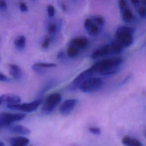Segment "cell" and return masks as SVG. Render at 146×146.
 <instances>
[{"label": "cell", "mask_w": 146, "mask_h": 146, "mask_svg": "<svg viewBox=\"0 0 146 146\" xmlns=\"http://www.w3.org/2000/svg\"><path fill=\"white\" fill-rule=\"evenodd\" d=\"M33 66L42 68H48L56 67L57 64L54 63H46V62H37L35 63Z\"/></svg>", "instance_id": "cell-21"}, {"label": "cell", "mask_w": 146, "mask_h": 146, "mask_svg": "<svg viewBox=\"0 0 146 146\" xmlns=\"http://www.w3.org/2000/svg\"><path fill=\"white\" fill-rule=\"evenodd\" d=\"M110 47H111V52L113 53H119L123 49L122 46L119 44V43L116 39L112 42V43L110 44Z\"/></svg>", "instance_id": "cell-20"}, {"label": "cell", "mask_w": 146, "mask_h": 146, "mask_svg": "<svg viewBox=\"0 0 146 146\" xmlns=\"http://www.w3.org/2000/svg\"><path fill=\"white\" fill-rule=\"evenodd\" d=\"M99 29L98 25L92 22L87 31L90 35H95L99 33Z\"/></svg>", "instance_id": "cell-22"}, {"label": "cell", "mask_w": 146, "mask_h": 146, "mask_svg": "<svg viewBox=\"0 0 146 146\" xmlns=\"http://www.w3.org/2000/svg\"><path fill=\"white\" fill-rule=\"evenodd\" d=\"M92 23V19L90 18H86L84 22V29L87 31L88 29L90 28V26Z\"/></svg>", "instance_id": "cell-28"}, {"label": "cell", "mask_w": 146, "mask_h": 146, "mask_svg": "<svg viewBox=\"0 0 146 146\" xmlns=\"http://www.w3.org/2000/svg\"><path fill=\"white\" fill-rule=\"evenodd\" d=\"M0 146H5V144H3V143L2 142L1 140H0Z\"/></svg>", "instance_id": "cell-37"}, {"label": "cell", "mask_w": 146, "mask_h": 146, "mask_svg": "<svg viewBox=\"0 0 146 146\" xmlns=\"http://www.w3.org/2000/svg\"><path fill=\"white\" fill-rule=\"evenodd\" d=\"M61 9L63 12H65L67 10V6L64 3H62L61 4Z\"/></svg>", "instance_id": "cell-36"}, {"label": "cell", "mask_w": 146, "mask_h": 146, "mask_svg": "<svg viewBox=\"0 0 146 146\" xmlns=\"http://www.w3.org/2000/svg\"><path fill=\"white\" fill-rule=\"evenodd\" d=\"M123 62V59L120 57L104 59L94 63L90 70L94 73H98L104 76L115 74L118 71L119 67Z\"/></svg>", "instance_id": "cell-1"}, {"label": "cell", "mask_w": 146, "mask_h": 146, "mask_svg": "<svg viewBox=\"0 0 146 146\" xmlns=\"http://www.w3.org/2000/svg\"><path fill=\"white\" fill-rule=\"evenodd\" d=\"M94 73L92 72L90 68L83 71L78 75H77L71 82V83L68 86L69 90L71 91H75L77 90L78 88H79V87L81 84V83L85 79L91 76Z\"/></svg>", "instance_id": "cell-7"}, {"label": "cell", "mask_w": 146, "mask_h": 146, "mask_svg": "<svg viewBox=\"0 0 146 146\" xmlns=\"http://www.w3.org/2000/svg\"><path fill=\"white\" fill-rule=\"evenodd\" d=\"M103 85L102 79L98 77L90 76L85 79L79 86V90L83 92L89 93L99 90Z\"/></svg>", "instance_id": "cell-3"}, {"label": "cell", "mask_w": 146, "mask_h": 146, "mask_svg": "<svg viewBox=\"0 0 146 146\" xmlns=\"http://www.w3.org/2000/svg\"><path fill=\"white\" fill-rule=\"evenodd\" d=\"M93 21H94L95 23L97 25L100 26H103L104 25V19L100 16H95L93 18Z\"/></svg>", "instance_id": "cell-24"}, {"label": "cell", "mask_w": 146, "mask_h": 146, "mask_svg": "<svg viewBox=\"0 0 146 146\" xmlns=\"http://www.w3.org/2000/svg\"><path fill=\"white\" fill-rule=\"evenodd\" d=\"M6 129L10 132L23 135H29L31 133L30 129L27 127L21 124H14V123L7 126Z\"/></svg>", "instance_id": "cell-9"}, {"label": "cell", "mask_w": 146, "mask_h": 146, "mask_svg": "<svg viewBox=\"0 0 146 146\" xmlns=\"http://www.w3.org/2000/svg\"><path fill=\"white\" fill-rule=\"evenodd\" d=\"M31 146H33V145H31Z\"/></svg>", "instance_id": "cell-40"}, {"label": "cell", "mask_w": 146, "mask_h": 146, "mask_svg": "<svg viewBox=\"0 0 146 146\" xmlns=\"http://www.w3.org/2000/svg\"><path fill=\"white\" fill-rule=\"evenodd\" d=\"M111 52V47L110 44H107L103 46L101 48L95 50L94 51L91 55V57L93 59H96L100 57L106 55L107 54Z\"/></svg>", "instance_id": "cell-13"}, {"label": "cell", "mask_w": 146, "mask_h": 146, "mask_svg": "<svg viewBox=\"0 0 146 146\" xmlns=\"http://www.w3.org/2000/svg\"><path fill=\"white\" fill-rule=\"evenodd\" d=\"M14 44L15 47L18 50L22 51L25 49L26 44V39L24 35H20L17 37L14 42Z\"/></svg>", "instance_id": "cell-16"}, {"label": "cell", "mask_w": 146, "mask_h": 146, "mask_svg": "<svg viewBox=\"0 0 146 146\" xmlns=\"http://www.w3.org/2000/svg\"><path fill=\"white\" fill-rule=\"evenodd\" d=\"M9 74L13 79L15 80H20L23 77L22 68L15 64H11L9 65Z\"/></svg>", "instance_id": "cell-11"}, {"label": "cell", "mask_w": 146, "mask_h": 146, "mask_svg": "<svg viewBox=\"0 0 146 146\" xmlns=\"http://www.w3.org/2000/svg\"><path fill=\"white\" fill-rule=\"evenodd\" d=\"M133 18V13L129 9L125 8L122 11V19L124 22H129Z\"/></svg>", "instance_id": "cell-18"}, {"label": "cell", "mask_w": 146, "mask_h": 146, "mask_svg": "<svg viewBox=\"0 0 146 146\" xmlns=\"http://www.w3.org/2000/svg\"><path fill=\"white\" fill-rule=\"evenodd\" d=\"M2 104V102H1V97H0V105Z\"/></svg>", "instance_id": "cell-39"}, {"label": "cell", "mask_w": 146, "mask_h": 146, "mask_svg": "<svg viewBox=\"0 0 146 146\" xmlns=\"http://www.w3.org/2000/svg\"><path fill=\"white\" fill-rule=\"evenodd\" d=\"M9 142L10 146H27L30 140L24 136H17L10 139Z\"/></svg>", "instance_id": "cell-14"}, {"label": "cell", "mask_w": 146, "mask_h": 146, "mask_svg": "<svg viewBox=\"0 0 146 146\" xmlns=\"http://www.w3.org/2000/svg\"><path fill=\"white\" fill-rule=\"evenodd\" d=\"M135 29L125 25H119L116 31V40L123 48L129 47L133 42Z\"/></svg>", "instance_id": "cell-2"}, {"label": "cell", "mask_w": 146, "mask_h": 146, "mask_svg": "<svg viewBox=\"0 0 146 146\" xmlns=\"http://www.w3.org/2000/svg\"><path fill=\"white\" fill-rule=\"evenodd\" d=\"M26 117V115L23 113L17 112H0V130L6 128L9 125L21 120Z\"/></svg>", "instance_id": "cell-5"}, {"label": "cell", "mask_w": 146, "mask_h": 146, "mask_svg": "<svg viewBox=\"0 0 146 146\" xmlns=\"http://www.w3.org/2000/svg\"><path fill=\"white\" fill-rule=\"evenodd\" d=\"M78 101L75 99H68L64 101L59 108V112L63 115H69L76 106Z\"/></svg>", "instance_id": "cell-8"}, {"label": "cell", "mask_w": 146, "mask_h": 146, "mask_svg": "<svg viewBox=\"0 0 146 146\" xmlns=\"http://www.w3.org/2000/svg\"><path fill=\"white\" fill-rule=\"evenodd\" d=\"M50 41H51V39L49 37H46L44 39V40H43V42H42L41 47L43 49H47L49 47V46H50Z\"/></svg>", "instance_id": "cell-27"}, {"label": "cell", "mask_w": 146, "mask_h": 146, "mask_svg": "<svg viewBox=\"0 0 146 146\" xmlns=\"http://www.w3.org/2000/svg\"><path fill=\"white\" fill-rule=\"evenodd\" d=\"M70 45L74 46L79 49H85L89 45V40L85 37H78L72 39L70 42Z\"/></svg>", "instance_id": "cell-12"}, {"label": "cell", "mask_w": 146, "mask_h": 146, "mask_svg": "<svg viewBox=\"0 0 146 146\" xmlns=\"http://www.w3.org/2000/svg\"><path fill=\"white\" fill-rule=\"evenodd\" d=\"M10 81H11L10 78H9L8 76H7L4 74L0 72V82H10Z\"/></svg>", "instance_id": "cell-32"}, {"label": "cell", "mask_w": 146, "mask_h": 146, "mask_svg": "<svg viewBox=\"0 0 146 146\" xmlns=\"http://www.w3.org/2000/svg\"><path fill=\"white\" fill-rule=\"evenodd\" d=\"M42 100L40 99L35 100L33 102L25 103H17L14 104L7 105L6 107L10 110L25 112H31L36 110L38 107L41 104Z\"/></svg>", "instance_id": "cell-6"}, {"label": "cell", "mask_w": 146, "mask_h": 146, "mask_svg": "<svg viewBox=\"0 0 146 146\" xmlns=\"http://www.w3.org/2000/svg\"><path fill=\"white\" fill-rule=\"evenodd\" d=\"M47 15L50 18L54 17L55 14V9L54 6L52 5H48L47 6Z\"/></svg>", "instance_id": "cell-23"}, {"label": "cell", "mask_w": 146, "mask_h": 146, "mask_svg": "<svg viewBox=\"0 0 146 146\" xmlns=\"http://www.w3.org/2000/svg\"><path fill=\"white\" fill-rule=\"evenodd\" d=\"M121 142L125 146H143L140 140L128 136H124L121 139Z\"/></svg>", "instance_id": "cell-15"}, {"label": "cell", "mask_w": 146, "mask_h": 146, "mask_svg": "<svg viewBox=\"0 0 146 146\" xmlns=\"http://www.w3.org/2000/svg\"><path fill=\"white\" fill-rule=\"evenodd\" d=\"M62 95L58 92L49 94L43 103L41 111L44 114L50 113L62 100Z\"/></svg>", "instance_id": "cell-4"}, {"label": "cell", "mask_w": 146, "mask_h": 146, "mask_svg": "<svg viewBox=\"0 0 146 146\" xmlns=\"http://www.w3.org/2000/svg\"><path fill=\"white\" fill-rule=\"evenodd\" d=\"M127 5L126 0H120L119 1V9L122 11L124 9H125V6Z\"/></svg>", "instance_id": "cell-33"}, {"label": "cell", "mask_w": 146, "mask_h": 146, "mask_svg": "<svg viewBox=\"0 0 146 146\" xmlns=\"http://www.w3.org/2000/svg\"><path fill=\"white\" fill-rule=\"evenodd\" d=\"M65 58V55L63 51H59L57 54V58L58 59H63Z\"/></svg>", "instance_id": "cell-34"}, {"label": "cell", "mask_w": 146, "mask_h": 146, "mask_svg": "<svg viewBox=\"0 0 146 146\" xmlns=\"http://www.w3.org/2000/svg\"><path fill=\"white\" fill-rule=\"evenodd\" d=\"M19 8L22 12H26L28 11V7L26 3L21 2L19 4Z\"/></svg>", "instance_id": "cell-30"}, {"label": "cell", "mask_w": 146, "mask_h": 146, "mask_svg": "<svg viewBox=\"0 0 146 146\" xmlns=\"http://www.w3.org/2000/svg\"><path fill=\"white\" fill-rule=\"evenodd\" d=\"M79 53V49L75 46L70 45L67 50V55L70 58H74L78 56Z\"/></svg>", "instance_id": "cell-19"}, {"label": "cell", "mask_w": 146, "mask_h": 146, "mask_svg": "<svg viewBox=\"0 0 146 146\" xmlns=\"http://www.w3.org/2000/svg\"><path fill=\"white\" fill-rule=\"evenodd\" d=\"M2 104L5 105L14 104L21 102V98L19 96L13 94H6L0 96Z\"/></svg>", "instance_id": "cell-10"}, {"label": "cell", "mask_w": 146, "mask_h": 146, "mask_svg": "<svg viewBox=\"0 0 146 146\" xmlns=\"http://www.w3.org/2000/svg\"><path fill=\"white\" fill-rule=\"evenodd\" d=\"M56 83V80L55 79H51L47 81L39 91V95H42L43 94H44L48 90H49L50 89L52 88L54 86H55Z\"/></svg>", "instance_id": "cell-17"}, {"label": "cell", "mask_w": 146, "mask_h": 146, "mask_svg": "<svg viewBox=\"0 0 146 146\" xmlns=\"http://www.w3.org/2000/svg\"><path fill=\"white\" fill-rule=\"evenodd\" d=\"M131 2L134 6H137L139 4L140 1L139 0H131Z\"/></svg>", "instance_id": "cell-35"}, {"label": "cell", "mask_w": 146, "mask_h": 146, "mask_svg": "<svg viewBox=\"0 0 146 146\" xmlns=\"http://www.w3.org/2000/svg\"><path fill=\"white\" fill-rule=\"evenodd\" d=\"M145 1H146V0H143V4H144V5H145Z\"/></svg>", "instance_id": "cell-38"}, {"label": "cell", "mask_w": 146, "mask_h": 146, "mask_svg": "<svg viewBox=\"0 0 146 146\" xmlns=\"http://www.w3.org/2000/svg\"><path fill=\"white\" fill-rule=\"evenodd\" d=\"M88 129L91 133H92V134H94V135H100L101 133V129L99 127H90Z\"/></svg>", "instance_id": "cell-26"}, {"label": "cell", "mask_w": 146, "mask_h": 146, "mask_svg": "<svg viewBox=\"0 0 146 146\" xmlns=\"http://www.w3.org/2000/svg\"><path fill=\"white\" fill-rule=\"evenodd\" d=\"M7 9V5L4 0H0V10L2 12L6 11Z\"/></svg>", "instance_id": "cell-31"}, {"label": "cell", "mask_w": 146, "mask_h": 146, "mask_svg": "<svg viewBox=\"0 0 146 146\" xmlns=\"http://www.w3.org/2000/svg\"><path fill=\"white\" fill-rule=\"evenodd\" d=\"M138 14L141 18L144 19L146 17V9L145 7H141L139 9Z\"/></svg>", "instance_id": "cell-29"}, {"label": "cell", "mask_w": 146, "mask_h": 146, "mask_svg": "<svg viewBox=\"0 0 146 146\" xmlns=\"http://www.w3.org/2000/svg\"><path fill=\"white\" fill-rule=\"evenodd\" d=\"M57 29H58L57 26L55 24L52 23L48 26L47 30H48V32L50 35H53L56 32Z\"/></svg>", "instance_id": "cell-25"}]
</instances>
